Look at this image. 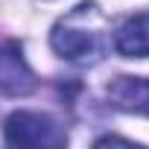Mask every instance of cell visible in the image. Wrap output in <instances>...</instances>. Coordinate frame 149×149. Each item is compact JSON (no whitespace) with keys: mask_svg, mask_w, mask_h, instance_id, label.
Listing matches in <instances>:
<instances>
[{"mask_svg":"<svg viewBox=\"0 0 149 149\" xmlns=\"http://www.w3.org/2000/svg\"><path fill=\"white\" fill-rule=\"evenodd\" d=\"M102 12L97 3H79L70 9L50 32L53 50L76 64H94L102 56Z\"/></svg>","mask_w":149,"mask_h":149,"instance_id":"obj_1","label":"cell"},{"mask_svg":"<svg viewBox=\"0 0 149 149\" xmlns=\"http://www.w3.org/2000/svg\"><path fill=\"white\" fill-rule=\"evenodd\" d=\"M3 134L12 146H32V149H56V146H64V140H67L64 129L50 114H41V111L9 114Z\"/></svg>","mask_w":149,"mask_h":149,"instance_id":"obj_2","label":"cell"},{"mask_svg":"<svg viewBox=\"0 0 149 149\" xmlns=\"http://www.w3.org/2000/svg\"><path fill=\"white\" fill-rule=\"evenodd\" d=\"M35 88V73L26 64L18 44H0V91L3 94H29Z\"/></svg>","mask_w":149,"mask_h":149,"instance_id":"obj_3","label":"cell"},{"mask_svg":"<svg viewBox=\"0 0 149 149\" xmlns=\"http://www.w3.org/2000/svg\"><path fill=\"white\" fill-rule=\"evenodd\" d=\"M108 100L120 111H137L149 117V79L137 76H117L108 85Z\"/></svg>","mask_w":149,"mask_h":149,"instance_id":"obj_4","label":"cell"},{"mask_svg":"<svg viewBox=\"0 0 149 149\" xmlns=\"http://www.w3.org/2000/svg\"><path fill=\"white\" fill-rule=\"evenodd\" d=\"M114 50L126 58H146L149 56V15L129 18L114 35Z\"/></svg>","mask_w":149,"mask_h":149,"instance_id":"obj_5","label":"cell"}]
</instances>
